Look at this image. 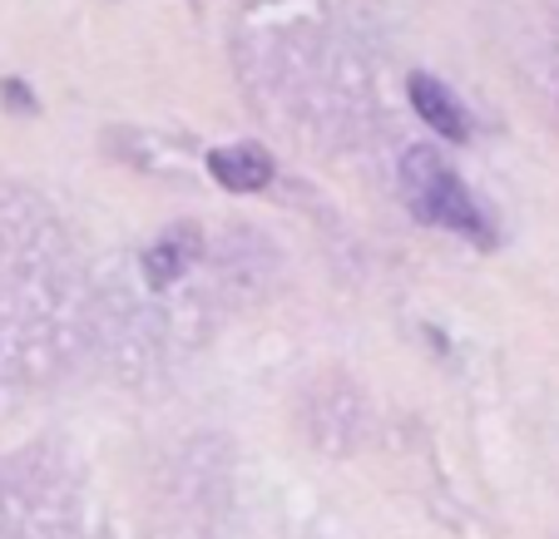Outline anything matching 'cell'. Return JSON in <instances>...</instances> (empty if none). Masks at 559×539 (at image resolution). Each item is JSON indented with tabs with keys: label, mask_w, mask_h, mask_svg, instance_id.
Masks as SVG:
<instances>
[{
	"label": "cell",
	"mask_w": 559,
	"mask_h": 539,
	"mask_svg": "<svg viewBox=\"0 0 559 539\" xmlns=\"http://www.w3.org/2000/svg\"><path fill=\"white\" fill-rule=\"evenodd\" d=\"M402 193L421 223L465 233V238H475V243H490V223H486V213H480V203L471 199L461 173H455L431 144H416L402 154Z\"/></svg>",
	"instance_id": "6da1fadb"
},
{
	"label": "cell",
	"mask_w": 559,
	"mask_h": 539,
	"mask_svg": "<svg viewBox=\"0 0 559 539\" xmlns=\"http://www.w3.org/2000/svg\"><path fill=\"white\" fill-rule=\"evenodd\" d=\"M0 89H5V99H11L15 109H35V105H31V95H25V85H21V80H5V85H0Z\"/></svg>",
	"instance_id": "5b68a950"
},
{
	"label": "cell",
	"mask_w": 559,
	"mask_h": 539,
	"mask_svg": "<svg viewBox=\"0 0 559 539\" xmlns=\"http://www.w3.org/2000/svg\"><path fill=\"white\" fill-rule=\"evenodd\" d=\"M209 173L233 193H258L273 183V154L258 144H228L209 154Z\"/></svg>",
	"instance_id": "7a4b0ae2"
},
{
	"label": "cell",
	"mask_w": 559,
	"mask_h": 539,
	"mask_svg": "<svg viewBox=\"0 0 559 539\" xmlns=\"http://www.w3.org/2000/svg\"><path fill=\"white\" fill-rule=\"evenodd\" d=\"M189 228H174V233H164L154 248L144 253V277H148V287H169L174 277L189 267V257H193V248H183L189 243Z\"/></svg>",
	"instance_id": "277c9868"
},
{
	"label": "cell",
	"mask_w": 559,
	"mask_h": 539,
	"mask_svg": "<svg viewBox=\"0 0 559 539\" xmlns=\"http://www.w3.org/2000/svg\"><path fill=\"white\" fill-rule=\"evenodd\" d=\"M406 95H412V109L426 119L431 129H441L445 139H455L461 144L471 129H465V109L455 105V95L441 85V80H431V74H412L406 80Z\"/></svg>",
	"instance_id": "3957f363"
}]
</instances>
